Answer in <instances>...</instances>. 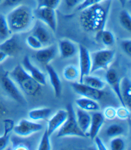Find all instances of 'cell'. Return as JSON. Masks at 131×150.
<instances>
[{
    "label": "cell",
    "mask_w": 131,
    "mask_h": 150,
    "mask_svg": "<svg viewBox=\"0 0 131 150\" xmlns=\"http://www.w3.org/2000/svg\"><path fill=\"white\" fill-rule=\"evenodd\" d=\"M26 44L29 46L30 48L34 49V50H38L40 48H42L43 46L40 42L39 40H37L34 35H29L26 38Z\"/></svg>",
    "instance_id": "cell-35"
},
{
    "label": "cell",
    "mask_w": 131,
    "mask_h": 150,
    "mask_svg": "<svg viewBox=\"0 0 131 150\" xmlns=\"http://www.w3.org/2000/svg\"><path fill=\"white\" fill-rule=\"evenodd\" d=\"M3 1H4V0H0V4H1V3H2Z\"/></svg>",
    "instance_id": "cell-46"
},
{
    "label": "cell",
    "mask_w": 131,
    "mask_h": 150,
    "mask_svg": "<svg viewBox=\"0 0 131 150\" xmlns=\"http://www.w3.org/2000/svg\"><path fill=\"white\" fill-rule=\"evenodd\" d=\"M121 48L122 50L128 55L130 56L131 54V40L125 39L121 42Z\"/></svg>",
    "instance_id": "cell-39"
},
{
    "label": "cell",
    "mask_w": 131,
    "mask_h": 150,
    "mask_svg": "<svg viewBox=\"0 0 131 150\" xmlns=\"http://www.w3.org/2000/svg\"><path fill=\"white\" fill-rule=\"evenodd\" d=\"M105 79L106 82L108 83V85L110 86V88L112 91L115 92V94L117 95V98L119 100V102L121 103L122 106H125L124 102L121 96V91H120V79H119V76L117 74V71L115 69H108L106 71L105 74Z\"/></svg>",
    "instance_id": "cell-14"
},
{
    "label": "cell",
    "mask_w": 131,
    "mask_h": 150,
    "mask_svg": "<svg viewBox=\"0 0 131 150\" xmlns=\"http://www.w3.org/2000/svg\"><path fill=\"white\" fill-rule=\"evenodd\" d=\"M75 104L77 105L78 108H80L86 111H98L100 110V105L99 104L93 99L82 97L80 98H78L75 101Z\"/></svg>",
    "instance_id": "cell-22"
},
{
    "label": "cell",
    "mask_w": 131,
    "mask_h": 150,
    "mask_svg": "<svg viewBox=\"0 0 131 150\" xmlns=\"http://www.w3.org/2000/svg\"><path fill=\"white\" fill-rule=\"evenodd\" d=\"M116 117L119 118L120 120H128L130 118V110L126 106L119 107L117 110Z\"/></svg>",
    "instance_id": "cell-34"
},
{
    "label": "cell",
    "mask_w": 131,
    "mask_h": 150,
    "mask_svg": "<svg viewBox=\"0 0 131 150\" xmlns=\"http://www.w3.org/2000/svg\"><path fill=\"white\" fill-rule=\"evenodd\" d=\"M51 112H52V110L47 107L33 109L29 112V119L35 122L45 120L50 117Z\"/></svg>",
    "instance_id": "cell-24"
},
{
    "label": "cell",
    "mask_w": 131,
    "mask_h": 150,
    "mask_svg": "<svg viewBox=\"0 0 131 150\" xmlns=\"http://www.w3.org/2000/svg\"><path fill=\"white\" fill-rule=\"evenodd\" d=\"M120 91L124 105L129 109L131 107V80L130 78L124 77L120 80Z\"/></svg>",
    "instance_id": "cell-21"
},
{
    "label": "cell",
    "mask_w": 131,
    "mask_h": 150,
    "mask_svg": "<svg viewBox=\"0 0 131 150\" xmlns=\"http://www.w3.org/2000/svg\"><path fill=\"white\" fill-rule=\"evenodd\" d=\"M13 147H14V148H12V149H16V150L31 149V148L29 147V145H28L27 143H25V142H19L18 143H15L14 142Z\"/></svg>",
    "instance_id": "cell-42"
},
{
    "label": "cell",
    "mask_w": 131,
    "mask_h": 150,
    "mask_svg": "<svg viewBox=\"0 0 131 150\" xmlns=\"http://www.w3.org/2000/svg\"><path fill=\"white\" fill-rule=\"evenodd\" d=\"M82 2L83 0H64V4L67 10H73L76 9Z\"/></svg>",
    "instance_id": "cell-40"
},
{
    "label": "cell",
    "mask_w": 131,
    "mask_h": 150,
    "mask_svg": "<svg viewBox=\"0 0 131 150\" xmlns=\"http://www.w3.org/2000/svg\"><path fill=\"white\" fill-rule=\"evenodd\" d=\"M82 83L84 85H86L88 86H90V87L98 89V90H103L104 87H105L104 81H103L101 79L91 74H88L86 76H85L83 78Z\"/></svg>",
    "instance_id": "cell-26"
},
{
    "label": "cell",
    "mask_w": 131,
    "mask_h": 150,
    "mask_svg": "<svg viewBox=\"0 0 131 150\" xmlns=\"http://www.w3.org/2000/svg\"><path fill=\"white\" fill-rule=\"evenodd\" d=\"M71 86L77 94L85 98L96 100V101L101 100L105 96V92L103 91V90H98V89L90 87L86 85H84L83 83L74 82L71 85Z\"/></svg>",
    "instance_id": "cell-9"
},
{
    "label": "cell",
    "mask_w": 131,
    "mask_h": 150,
    "mask_svg": "<svg viewBox=\"0 0 131 150\" xmlns=\"http://www.w3.org/2000/svg\"><path fill=\"white\" fill-rule=\"evenodd\" d=\"M115 51L111 49H102L91 54V66L90 74L100 69H107L115 59Z\"/></svg>",
    "instance_id": "cell-5"
},
{
    "label": "cell",
    "mask_w": 131,
    "mask_h": 150,
    "mask_svg": "<svg viewBox=\"0 0 131 150\" xmlns=\"http://www.w3.org/2000/svg\"><path fill=\"white\" fill-rule=\"evenodd\" d=\"M119 23L121 24V26L126 30L127 31L130 32L131 31V16L130 13L126 10L123 9V11H121L120 14H119Z\"/></svg>",
    "instance_id": "cell-29"
},
{
    "label": "cell",
    "mask_w": 131,
    "mask_h": 150,
    "mask_svg": "<svg viewBox=\"0 0 131 150\" xmlns=\"http://www.w3.org/2000/svg\"><path fill=\"white\" fill-rule=\"evenodd\" d=\"M24 70L29 74L37 83H39L42 86H46L47 80H46V75L42 73L37 67H35L29 59V56H25L21 64Z\"/></svg>",
    "instance_id": "cell-11"
},
{
    "label": "cell",
    "mask_w": 131,
    "mask_h": 150,
    "mask_svg": "<svg viewBox=\"0 0 131 150\" xmlns=\"http://www.w3.org/2000/svg\"><path fill=\"white\" fill-rule=\"evenodd\" d=\"M124 128L118 124V123H112L106 129V135L110 138H113L116 136H120L124 133Z\"/></svg>",
    "instance_id": "cell-30"
},
{
    "label": "cell",
    "mask_w": 131,
    "mask_h": 150,
    "mask_svg": "<svg viewBox=\"0 0 131 150\" xmlns=\"http://www.w3.org/2000/svg\"><path fill=\"white\" fill-rule=\"evenodd\" d=\"M67 111V119L64 122V123L61 125V127L59 129L57 137H67V136H78L85 138L86 135L80 129L79 127L76 117H75V111L73 105H67L66 108Z\"/></svg>",
    "instance_id": "cell-4"
},
{
    "label": "cell",
    "mask_w": 131,
    "mask_h": 150,
    "mask_svg": "<svg viewBox=\"0 0 131 150\" xmlns=\"http://www.w3.org/2000/svg\"><path fill=\"white\" fill-rule=\"evenodd\" d=\"M38 149L39 150H51L52 149V146H51V142H50V135H48L47 129L44 131L43 135L41 138L39 146H38Z\"/></svg>",
    "instance_id": "cell-32"
},
{
    "label": "cell",
    "mask_w": 131,
    "mask_h": 150,
    "mask_svg": "<svg viewBox=\"0 0 131 150\" xmlns=\"http://www.w3.org/2000/svg\"><path fill=\"white\" fill-rule=\"evenodd\" d=\"M9 74L19 89L28 96L35 97L41 93L42 86L24 70L21 64L16 65L11 71L9 72Z\"/></svg>",
    "instance_id": "cell-3"
},
{
    "label": "cell",
    "mask_w": 131,
    "mask_h": 150,
    "mask_svg": "<svg viewBox=\"0 0 131 150\" xmlns=\"http://www.w3.org/2000/svg\"><path fill=\"white\" fill-rule=\"evenodd\" d=\"M15 123L11 119L4 120V135L0 136V150H4L8 145L10 140V133L13 130Z\"/></svg>",
    "instance_id": "cell-23"
},
{
    "label": "cell",
    "mask_w": 131,
    "mask_h": 150,
    "mask_svg": "<svg viewBox=\"0 0 131 150\" xmlns=\"http://www.w3.org/2000/svg\"><path fill=\"white\" fill-rule=\"evenodd\" d=\"M127 1H128V0H119V2L121 3V4H122V6H123V7H124V6H125V4H126Z\"/></svg>",
    "instance_id": "cell-45"
},
{
    "label": "cell",
    "mask_w": 131,
    "mask_h": 150,
    "mask_svg": "<svg viewBox=\"0 0 131 150\" xmlns=\"http://www.w3.org/2000/svg\"><path fill=\"white\" fill-rule=\"evenodd\" d=\"M42 129V125L35 121L22 119L18 122L13 128V131L16 135L20 137H27L29 135L37 133Z\"/></svg>",
    "instance_id": "cell-8"
},
{
    "label": "cell",
    "mask_w": 131,
    "mask_h": 150,
    "mask_svg": "<svg viewBox=\"0 0 131 150\" xmlns=\"http://www.w3.org/2000/svg\"><path fill=\"white\" fill-rule=\"evenodd\" d=\"M110 6L111 0H105L80 11L79 23L83 30L91 33H97L103 30Z\"/></svg>",
    "instance_id": "cell-1"
},
{
    "label": "cell",
    "mask_w": 131,
    "mask_h": 150,
    "mask_svg": "<svg viewBox=\"0 0 131 150\" xmlns=\"http://www.w3.org/2000/svg\"><path fill=\"white\" fill-rule=\"evenodd\" d=\"M5 16L11 33L18 34L27 31L31 27L34 19V11L28 5L20 4L11 9Z\"/></svg>",
    "instance_id": "cell-2"
},
{
    "label": "cell",
    "mask_w": 131,
    "mask_h": 150,
    "mask_svg": "<svg viewBox=\"0 0 131 150\" xmlns=\"http://www.w3.org/2000/svg\"><path fill=\"white\" fill-rule=\"evenodd\" d=\"M8 57H9V56H8V55L4 52V51L0 50V63L4 62V61L6 60Z\"/></svg>",
    "instance_id": "cell-44"
},
{
    "label": "cell",
    "mask_w": 131,
    "mask_h": 150,
    "mask_svg": "<svg viewBox=\"0 0 131 150\" xmlns=\"http://www.w3.org/2000/svg\"><path fill=\"white\" fill-rule=\"evenodd\" d=\"M0 83H1V86H2L4 91L11 99H13L14 101L21 104V105L26 104V99L24 98L23 93L21 92V90L16 86L14 80L11 78V76L9 74V71L5 72L1 76Z\"/></svg>",
    "instance_id": "cell-6"
},
{
    "label": "cell",
    "mask_w": 131,
    "mask_h": 150,
    "mask_svg": "<svg viewBox=\"0 0 131 150\" xmlns=\"http://www.w3.org/2000/svg\"><path fill=\"white\" fill-rule=\"evenodd\" d=\"M110 146L112 150H123L125 149V142L120 136H116L111 140Z\"/></svg>",
    "instance_id": "cell-33"
},
{
    "label": "cell",
    "mask_w": 131,
    "mask_h": 150,
    "mask_svg": "<svg viewBox=\"0 0 131 150\" xmlns=\"http://www.w3.org/2000/svg\"><path fill=\"white\" fill-rule=\"evenodd\" d=\"M96 38L98 42H102L103 45L107 47L113 46L116 42L114 34L111 31L104 29L96 33Z\"/></svg>",
    "instance_id": "cell-25"
},
{
    "label": "cell",
    "mask_w": 131,
    "mask_h": 150,
    "mask_svg": "<svg viewBox=\"0 0 131 150\" xmlns=\"http://www.w3.org/2000/svg\"><path fill=\"white\" fill-rule=\"evenodd\" d=\"M23 0H4L0 4V8L3 9H13L15 7L22 4Z\"/></svg>",
    "instance_id": "cell-36"
},
{
    "label": "cell",
    "mask_w": 131,
    "mask_h": 150,
    "mask_svg": "<svg viewBox=\"0 0 131 150\" xmlns=\"http://www.w3.org/2000/svg\"><path fill=\"white\" fill-rule=\"evenodd\" d=\"M21 49L22 47L15 35H11L9 38L0 42V50L4 51L9 57L16 55L21 51Z\"/></svg>",
    "instance_id": "cell-16"
},
{
    "label": "cell",
    "mask_w": 131,
    "mask_h": 150,
    "mask_svg": "<svg viewBox=\"0 0 131 150\" xmlns=\"http://www.w3.org/2000/svg\"><path fill=\"white\" fill-rule=\"evenodd\" d=\"M58 50L61 59H69L78 54L79 47L69 39H60L58 42Z\"/></svg>",
    "instance_id": "cell-12"
},
{
    "label": "cell",
    "mask_w": 131,
    "mask_h": 150,
    "mask_svg": "<svg viewBox=\"0 0 131 150\" xmlns=\"http://www.w3.org/2000/svg\"><path fill=\"white\" fill-rule=\"evenodd\" d=\"M79 82L82 83L83 78L86 75L90 74L91 66V54L87 49L82 44H79Z\"/></svg>",
    "instance_id": "cell-10"
},
{
    "label": "cell",
    "mask_w": 131,
    "mask_h": 150,
    "mask_svg": "<svg viewBox=\"0 0 131 150\" xmlns=\"http://www.w3.org/2000/svg\"><path fill=\"white\" fill-rule=\"evenodd\" d=\"M104 120L105 118L103 113L99 112V110L94 111V113H92V115L91 116V122L87 132V136L91 138V140H93L95 136L98 135L100 129L104 123Z\"/></svg>",
    "instance_id": "cell-15"
},
{
    "label": "cell",
    "mask_w": 131,
    "mask_h": 150,
    "mask_svg": "<svg viewBox=\"0 0 131 150\" xmlns=\"http://www.w3.org/2000/svg\"><path fill=\"white\" fill-rule=\"evenodd\" d=\"M45 67H46V70L47 72V75L49 77L50 84H51L53 90H54L55 96L56 98H59L61 96V93H62L61 80H60L57 72L55 71V69L54 68L53 66H51L50 64H47V65H45Z\"/></svg>",
    "instance_id": "cell-18"
},
{
    "label": "cell",
    "mask_w": 131,
    "mask_h": 150,
    "mask_svg": "<svg viewBox=\"0 0 131 150\" xmlns=\"http://www.w3.org/2000/svg\"><path fill=\"white\" fill-rule=\"evenodd\" d=\"M93 141H94V142H95V144H96V147H97V149L98 150H107V148H106V146L104 145V143L103 142V141L100 139V137H98V135L97 136H95L94 137V139H93Z\"/></svg>",
    "instance_id": "cell-41"
},
{
    "label": "cell",
    "mask_w": 131,
    "mask_h": 150,
    "mask_svg": "<svg viewBox=\"0 0 131 150\" xmlns=\"http://www.w3.org/2000/svg\"><path fill=\"white\" fill-rule=\"evenodd\" d=\"M103 1H105V0H83V2L76 8V11H80L83 9L86 8V7H89V6L96 4H99V3H101Z\"/></svg>",
    "instance_id": "cell-38"
},
{
    "label": "cell",
    "mask_w": 131,
    "mask_h": 150,
    "mask_svg": "<svg viewBox=\"0 0 131 150\" xmlns=\"http://www.w3.org/2000/svg\"><path fill=\"white\" fill-rule=\"evenodd\" d=\"M11 31L9 29L6 16L4 14H0V42H4L11 35Z\"/></svg>",
    "instance_id": "cell-28"
},
{
    "label": "cell",
    "mask_w": 131,
    "mask_h": 150,
    "mask_svg": "<svg viewBox=\"0 0 131 150\" xmlns=\"http://www.w3.org/2000/svg\"><path fill=\"white\" fill-rule=\"evenodd\" d=\"M32 35H34L42 46L47 45L51 42V35L47 29V26L42 22L38 21L32 30Z\"/></svg>",
    "instance_id": "cell-19"
},
{
    "label": "cell",
    "mask_w": 131,
    "mask_h": 150,
    "mask_svg": "<svg viewBox=\"0 0 131 150\" xmlns=\"http://www.w3.org/2000/svg\"><path fill=\"white\" fill-rule=\"evenodd\" d=\"M67 117V110H59L47 122V126L46 129L48 135L51 136L56 130H58L66 121Z\"/></svg>",
    "instance_id": "cell-13"
},
{
    "label": "cell",
    "mask_w": 131,
    "mask_h": 150,
    "mask_svg": "<svg viewBox=\"0 0 131 150\" xmlns=\"http://www.w3.org/2000/svg\"><path fill=\"white\" fill-rule=\"evenodd\" d=\"M61 0H36V7H47L51 9H58Z\"/></svg>",
    "instance_id": "cell-31"
},
{
    "label": "cell",
    "mask_w": 131,
    "mask_h": 150,
    "mask_svg": "<svg viewBox=\"0 0 131 150\" xmlns=\"http://www.w3.org/2000/svg\"><path fill=\"white\" fill-rule=\"evenodd\" d=\"M103 117L105 119L108 120H113L114 118H116V115H117V110L111 106H108L104 109L103 113Z\"/></svg>",
    "instance_id": "cell-37"
},
{
    "label": "cell",
    "mask_w": 131,
    "mask_h": 150,
    "mask_svg": "<svg viewBox=\"0 0 131 150\" xmlns=\"http://www.w3.org/2000/svg\"><path fill=\"white\" fill-rule=\"evenodd\" d=\"M63 77L67 81H76L79 79V69L74 65H68L63 70Z\"/></svg>",
    "instance_id": "cell-27"
},
{
    "label": "cell",
    "mask_w": 131,
    "mask_h": 150,
    "mask_svg": "<svg viewBox=\"0 0 131 150\" xmlns=\"http://www.w3.org/2000/svg\"><path fill=\"white\" fill-rule=\"evenodd\" d=\"M9 113V109L0 100V117H5Z\"/></svg>",
    "instance_id": "cell-43"
},
{
    "label": "cell",
    "mask_w": 131,
    "mask_h": 150,
    "mask_svg": "<svg viewBox=\"0 0 131 150\" xmlns=\"http://www.w3.org/2000/svg\"><path fill=\"white\" fill-rule=\"evenodd\" d=\"M56 54V46L50 45L47 47H42V48L38 49L35 53V59L38 62L47 65L51 62L55 57Z\"/></svg>",
    "instance_id": "cell-17"
},
{
    "label": "cell",
    "mask_w": 131,
    "mask_h": 150,
    "mask_svg": "<svg viewBox=\"0 0 131 150\" xmlns=\"http://www.w3.org/2000/svg\"><path fill=\"white\" fill-rule=\"evenodd\" d=\"M34 16L42 22L47 28H49L53 32L57 30V15L56 10L47 8V7H39L34 11Z\"/></svg>",
    "instance_id": "cell-7"
},
{
    "label": "cell",
    "mask_w": 131,
    "mask_h": 150,
    "mask_svg": "<svg viewBox=\"0 0 131 150\" xmlns=\"http://www.w3.org/2000/svg\"><path fill=\"white\" fill-rule=\"evenodd\" d=\"M74 111H75L76 121L79 127L87 136L88 129L91 122V115L86 110H84L80 108H77L76 110H74Z\"/></svg>",
    "instance_id": "cell-20"
}]
</instances>
